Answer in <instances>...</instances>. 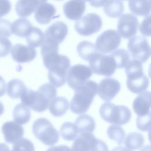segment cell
I'll return each instance as SVG.
<instances>
[{
	"label": "cell",
	"instance_id": "cell-42",
	"mask_svg": "<svg viewBox=\"0 0 151 151\" xmlns=\"http://www.w3.org/2000/svg\"><path fill=\"white\" fill-rule=\"evenodd\" d=\"M46 151H73L72 149L66 145L52 146L48 148Z\"/></svg>",
	"mask_w": 151,
	"mask_h": 151
},
{
	"label": "cell",
	"instance_id": "cell-21",
	"mask_svg": "<svg viewBox=\"0 0 151 151\" xmlns=\"http://www.w3.org/2000/svg\"><path fill=\"white\" fill-rule=\"evenodd\" d=\"M47 0H18L15 5L17 15L22 18L31 15L38 6Z\"/></svg>",
	"mask_w": 151,
	"mask_h": 151
},
{
	"label": "cell",
	"instance_id": "cell-8",
	"mask_svg": "<svg viewBox=\"0 0 151 151\" xmlns=\"http://www.w3.org/2000/svg\"><path fill=\"white\" fill-rule=\"evenodd\" d=\"M101 26V17L97 14L90 13L77 20L74 24V28L78 34L89 36L99 32Z\"/></svg>",
	"mask_w": 151,
	"mask_h": 151
},
{
	"label": "cell",
	"instance_id": "cell-35",
	"mask_svg": "<svg viewBox=\"0 0 151 151\" xmlns=\"http://www.w3.org/2000/svg\"><path fill=\"white\" fill-rule=\"evenodd\" d=\"M12 151H35V148L31 141L21 138L14 143Z\"/></svg>",
	"mask_w": 151,
	"mask_h": 151
},
{
	"label": "cell",
	"instance_id": "cell-7",
	"mask_svg": "<svg viewBox=\"0 0 151 151\" xmlns=\"http://www.w3.org/2000/svg\"><path fill=\"white\" fill-rule=\"evenodd\" d=\"M88 62L92 73L97 75L110 76L117 68L115 60L110 54L105 55L99 52Z\"/></svg>",
	"mask_w": 151,
	"mask_h": 151
},
{
	"label": "cell",
	"instance_id": "cell-37",
	"mask_svg": "<svg viewBox=\"0 0 151 151\" xmlns=\"http://www.w3.org/2000/svg\"><path fill=\"white\" fill-rule=\"evenodd\" d=\"M11 23L5 19H0V37L8 38L11 35Z\"/></svg>",
	"mask_w": 151,
	"mask_h": 151
},
{
	"label": "cell",
	"instance_id": "cell-29",
	"mask_svg": "<svg viewBox=\"0 0 151 151\" xmlns=\"http://www.w3.org/2000/svg\"><path fill=\"white\" fill-rule=\"evenodd\" d=\"M145 139L143 136L138 132L129 133L124 139L126 148L130 150H136L143 145Z\"/></svg>",
	"mask_w": 151,
	"mask_h": 151
},
{
	"label": "cell",
	"instance_id": "cell-1",
	"mask_svg": "<svg viewBox=\"0 0 151 151\" xmlns=\"http://www.w3.org/2000/svg\"><path fill=\"white\" fill-rule=\"evenodd\" d=\"M44 66L48 69L50 82L56 87L63 86L67 80V71L70 67L68 57L58 54V50L41 52Z\"/></svg>",
	"mask_w": 151,
	"mask_h": 151
},
{
	"label": "cell",
	"instance_id": "cell-31",
	"mask_svg": "<svg viewBox=\"0 0 151 151\" xmlns=\"http://www.w3.org/2000/svg\"><path fill=\"white\" fill-rule=\"evenodd\" d=\"M13 118L15 122L20 124H26L31 118L30 110L22 103L18 104L13 110Z\"/></svg>",
	"mask_w": 151,
	"mask_h": 151
},
{
	"label": "cell",
	"instance_id": "cell-46",
	"mask_svg": "<svg viewBox=\"0 0 151 151\" xmlns=\"http://www.w3.org/2000/svg\"><path fill=\"white\" fill-rule=\"evenodd\" d=\"M111 151H132V150H129L128 149L125 148L122 146H119V147H116L113 149Z\"/></svg>",
	"mask_w": 151,
	"mask_h": 151
},
{
	"label": "cell",
	"instance_id": "cell-47",
	"mask_svg": "<svg viewBox=\"0 0 151 151\" xmlns=\"http://www.w3.org/2000/svg\"><path fill=\"white\" fill-rule=\"evenodd\" d=\"M140 151H150V145L145 146Z\"/></svg>",
	"mask_w": 151,
	"mask_h": 151
},
{
	"label": "cell",
	"instance_id": "cell-30",
	"mask_svg": "<svg viewBox=\"0 0 151 151\" xmlns=\"http://www.w3.org/2000/svg\"><path fill=\"white\" fill-rule=\"evenodd\" d=\"M44 38L42 31L39 28L32 27L26 36L27 42L32 48L39 47L41 45Z\"/></svg>",
	"mask_w": 151,
	"mask_h": 151
},
{
	"label": "cell",
	"instance_id": "cell-41",
	"mask_svg": "<svg viewBox=\"0 0 151 151\" xmlns=\"http://www.w3.org/2000/svg\"><path fill=\"white\" fill-rule=\"evenodd\" d=\"M91 151H109V149L104 142L97 139L94 146Z\"/></svg>",
	"mask_w": 151,
	"mask_h": 151
},
{
	"label": "cell",
	"instance_id": "cell-34",
	"mask_svg": "<svg viewBox=\"0 0 151 151\" xmlns=\"http://www.w3.org/2000/svg\"><path fill=\"white\" fill-rule=\"evenodd\" d=\"M110 55L113 57L117 65V68L125 67L130 61V55L124 49H118L111 52Z\"/></svg>",
	"mask_w": 151,
	"mask_h": 151
},
{
	"label": "cell",
	"instance_id": "cell-12",
	"mask_svg": "<svg viewBox=\"0 0 151 151\" xmlns=\"http://www.w3.org/2000/svg\"><path fill=\"white\" fill-rule=\"evenodd\" d=\"M139 21L137 18L131 14H123L119 19L117 32L124 39L134 37L137 31Z\"/></svg>",
	"mask_w": 151,
	"mask_h": 151
},
{
	"label": "cell",
	"instance_id": "cell-39",
	"mask_svg": "<svg viewBox=\"0 0 151 151\" xmlns=\"http://www.w3.org/2000/svg\"><path fill=\"white\" fill-rule=\"evenodd\" d=\"M150 116L144 117H137L136 126L141 131H147L150 129Z\"/></svg>",
	"mask_w": 151,
	"mask_h": 151
},
{
	"label": "cell",
	"instance_id": "cell-33",
	"mask_svg": "<svg viewBox=\"0 0 151 151\" xmlns=\"http://www.w3.org/2000/svg\"><path fill=\"white\" fill-rule=\"evenodd\" d=\"M108 137L112 140L120 145L124 143L125 137V132L123 128L119 125L113 124L110 126L107 130Z\"/></svg>",
	"mask_w": 151,
	"mask_h": 151
},
{
	"label": "cell",
	"instance_id": "cell-26",
	"mask_svg": "<svg viewBox=\"0 0 151 151\" xmlns=\"http://www.w3.org/2000/svg\"><path fill=\"white\" fill-rule=\"evenodd\" d=\"M6 93L8 96L15 99L20 98L21 96L27 89L22 81L19 79H12L10 80L6 86Z\"/></svg>",
	"mask_w": 151,
	"mask_h": 151
},
{
	"label": "cell",
	"instance_id": "cell-13",
	"mask_svg": "<svg viewBox=\"0 0 151 151\" xmlns=\"http://www.w3.org/2000/svg\"><path fill=\"white\" fill-rule=\"evenodd\" d=\"M120 87V84L117 80L106 77L101 80L97 85V93L102 100L109 101L119 93Z\"/></svg>",
	"mask_w": 151,
	"mask_h": 151
},
{
	"label": "cell",
	"instance_id": "cell-14",
	"mask_svg": "<svg viewBox=\"0 0 151 151\" xmlns=\"http://www.w3.org/2000/svg\"><path fill=\"white\" fill-rule=\"evenodd\" d=\"M68 34V27L63 21H57L51 24L45 31V40L57 44H61Z\"/></svg>",
	"mask_w": 151,
	"mask_h": 151
},
{
	"label": "cell",
	"instance_id": "cell-51",
	"mask_svg": "<svg viewBox=\"0 0 151 151\" xmlns=\"http://www.w3.org/2000/svg\"><path fill=\"white\" fill-rule=\"evenodd\" d=\"M123 1H127V0H123Z\"/></svg>",
	"mask_w": 151,
	"mask_h": 151
},
{
	"label": "cell",
	"instance_id": "cell-50",
	"mask_svg": "<svg viewBox=\"0 0 151 151\" xmlns=\"http://www.w3.org/2000/svg\"><path fill=\"white\" fill-rule=\"evenodd\" d=\"M56 1H62V0H56Z\"/></svg>",
	"mask_w": 151,
	"mask_h": 151
},
{
	"label": "cell",
	"instance_id": "cell-15",
	"mask_svg": "<svg viewBox=\"0 0 151 151\" xmlns=\"http://www.w3.org/2000/svg\"><path fill=\"white\" fill-rule=\"evenodd\" d=\"M11 54L12 59L19 63L32 61L37 55L36 50L29 45L17 44L12 47Z\"/></svg>",
	"mask_w": 151,
	"mask_h": 151
},
{
	"label": "cell",
	"instance_id": "cell-45",
	"mask_svg": "<svg viewBox=\"0 0 151 151\" xmlns=\"http://www.w3.org/2000/svg\"><path fill=\"white\" fill-rule=\"evenodd\" d=\"M0 151H11L9 147L5 143H0Z\"/></svg>",
	"mask_w": 151,
	"mask_h": 151
},
{
	"label": "cell",
	"instance_id": "cell-17",
	"mask_svg": "<svg viewBox=\"0 0 151 151\" xmlns=\"http://www.w3.org/2000/svg\"><path fill=\"white\" fill-rule=\"evenodd\" d=\"M1 130L5 140L9 143H14L21 139L24 133L22 126L14 121L5 122L2 125Z\"/></svg>",
	"mask_w": 151,
	"mask_h": 151
},
{
	"label": "cell",
	"instance_id": "cell-5",
	"mask_svg": "<svg viewBox=\"0 0 151 151\" xmlns=\"http://www.w3.org/2000/svg\"><path fill=\"white\" fill-rule=\"evenodd\" d=\"M101 117L106 122L116 125H123L131 118V111L126 106L115 105L109 101L103 103L100 109Z\"/></svg>",
	"mask_w": 151,
	"mask_h": 151
},
{
	"label": "cell",
	"instance_id": "cell-19",
	"mask_svg": "<svg viewBox=\"0 0 151 151\" xmlns=\"http://www.w3.org/2000/svg\"><path fill=\"white\" fill-rule=\"evenodd\" d=\"M56 9L55 6L48 2H44L40 4L35 12V18L37 22L40 24H47L56 17Z\"/></svg>",
	"mask_w": 151,
	"mask_h": 151
},
{
	"label": "cell",
	"instance_id": "cell-3",
	"mask_svg": "<svg viewBox=\"0 0 151 151\" xmlns=\"http://www.w3.org/2000/svg\"><path fill=\"white\" fill-rule=\"evenodd\" d=\"M97 84L93 80H87L75 90L70 103V110L75 114L86 113L97 93Z\"/></svg>",
	"mask_w": 151,
	"mask_h": 151
},
{
	"label": "cell",
	"instance_id": "cell-16",
	"mask_svg": "<svg viewBox=\"0 0 151 151\" xmlns=\"http://www.w3.org/2000/svg\"><path fill=\"white\" fill-rule=\"evenodd\" d=\"M150 92L141 93L133 102V109L137 117H144L150 116Z\"/></svg>",
	"mask_w": 151,
	"mask_h": 151
},
{
	"label": "cell",
	"instance_id": "cell-40",
	"mask_svg": "<svg viewBox=\"0 0 151 151\" xmlns=\"http://www.w3.org/2000/svg\"><path fill=\"white\" fill-rule=\"evenodd\" d=\"M11 9V4L9 0H0V18L8 14Z\"/></svg>",
	"mask_w": 151,
	"mask_h": 151
},
{
	"label": "cell",
	"instance_id": "cell-48",
	"mask_svg": "<svg viewBox=\"0 0 151 151\" xmlns=\"http://www.w3.org/2000/svg\"><path fill=\"white\" fill-rule=\"evenodd\" d=\"M4 111V106H3L2 103L0 101V116H1V115L3 114Z\"/></svg>",
	"mask_w": 151,
	"mask_h": 151
},
{
	"label": "cell",
	"instance_id": "cell-43",
	"mask_svg": "<svg viewBox=\"0 0 151 151\" xmlns=\"http://www.w3.org/2000/svg\"><path fill=\"white\" fill-rule=\"evenodd\" d=\"M108 0H90L89 4L93 7L99 8L105 5Z\"/></svg>",
	"mask_w": 151,
	"mask_h": 151
},
{
	"label": "cell",
	"instance_id": "cell-22",
	"mask_svg": "<svg viewBox=\"0 0 151 151\" xmlns=\"http://www.w3.org/2000/svg\"><path fill=\"white\" fill-rule=\"evenodd\" d=\"M50 113L55 117H61L67 111L69 103L67 99L63 97H55L50 101L49 106Z\"/></svg>",
	"mask_w": 151,
	"mask_h": 151
},
{
	"label": "cell",
	"instance_id": "cell-6",
	"mask_svg": "<svg viewBox=\"0 0 151 151\" xmlns=\"http://www.w3.org/2000/svg\"><path fill=\"white\" fill-rule=\"evenodd\" d=\"M32 129L35 137L45 145L52 146L58 141V132L46 118L37 119L33 123Z\"/></svg>",
	"mask_w": 151,
	"mask_h": 151
},
{
	"label": "cell",
	"instance_id": "cell-28",
	"mask_svg": "<svg viewBox=\"0 0 151 151\" xmlns=\"http://www.w3.org/2000/svg\"><path fill=\"white\" fill-rule=\"evenodd\" d=\"M77 52L82 59L87 61L99 52L95 45L88 41H83L78 43L77 46Z\"/></svg>",
	"mask_w": 151,
	"mask_h": 151
},
{
	"label": "cell",
	"instance_id": "cell-27",
	"mask_svg": "<svg viewBox=\"0 0 151 151\" xmlns=\"http://www.w3.org/2000/svg\"><path fill=\"white\" fill-rule=\"evenodd\" d=\"M124 9L121 0H108L103 7V11L109 17L118 18L123 14Z\"/></svg>",
	"mask_w": 151,
	"mask_h": 151
},
{
	"label": "cell",
	"instance_id": "cell-2",
	"mask_svg": "<svg viewBox=\"0 0 151 151\" xmlns=\"http://www.w3.org/2000/svg\"><path fill=\"white\" fill-rule=\"evenodd\" d=\"M57 94V89L51 83L41 85L37 91L27 89L21 96L22 104L37 112L45 111L51 100Z\"/></svg>",
	"mask_w": 151,
	"mask_h": 151
},
{
	"label": "cell",
	"instance_id": "cell-10",
	"mask_svg": "<svg viewBox=\"0 0 151 151\" xmlns=\"http://www.w3.org/2000/svg\"><path fill=\"white\" fill-rule=\"evenodd\" d=\"M127 48L131 57L141 63H145L150 55L148 41L142 36L137 35L130 38L127 43Z\"/></svg>",
	"mask_w": 151,
	"mask_h": 151
},
{
	"label": "cell",
	"instance_id": "cell-36",
	"mask_svg": "<svg viewBox=\"0 0 151 151\" xmlns=\"http://www.w3.org/2000/svg\"><path fill=\"white\" fill-rule=\"evenodd\" d=\"M12 44L11 41L5 37H0V57L8 55L11 51Z\"/></svg>",
	"mask_w": 151,
	"mask_h": 151
},
{
	"label": "cell",
	"instance_id": "cell-38",
	"mask_svg": "<svg viewBox=\"0 0 151 151\" xmlns=\"http://www.w3.org/2000/svg\"><path fill=\"white\" fill-rule=\"evenodd\" d=\"M140 33L146 37L150 35V16L147 15L144 18L139 26Z\"/></svg>",
	"mask_w": 151,
	"mask_h": 151
},
{
	"label": "cell",
	"instance_id": "cell-25",
	"mask_svg": "<svg viewBox=\"0 0 151 151\" xmlns=\"http://www.w3.org/2000/svg\"><path fill=\"white\" fill-rule=\"evenodd\" d=\"M78 133H92L96 127L95 121L93 118L88 114H82L79 116L75 120Z\"/></svg>",
	"mask_w": 151,
	"mask_h": 151
},
{
	"label": "cell",
	"instance_id": "cell-11",
	"mask_svg": "<svg viewBox=\"0 0 151 151\" xmlns=\"http://www.w3.org/2000/svg\"><path fill=\"white\" fill-rule=\"evenodd\" d=\"M92 74L89 67L80 64H76L70 67L67 71V83L72 89L76 90L87 81Z\"/></svg>",
	"mask_w": 151,
	"mask_h": 151
},
{
	"label": "cell",
	"instance_id": "cell-24",
	"mask_svg": "<svg viewBox=\"0 0 151 151\" xmlns=\"http://www.w3.org/2000/svg\"><path fill=\"white\" fill-rule=\"evenodd\" d=\"M32 27L29 20L21 18L14 21L11 25V33L19 37H26Z\"/></svg>",
	"mask_w": 151,
	"mask_h": 151
},
{
	"label": "cell",
	"instance_id": "cell-32",
	"mask_svg": "<svg viewBox=\"0 0 151 151\" xmlns=\"http://www.w3.org/2000/svg\"><path fill=\"white\" fill-rule=\"evenodd\" d=\"M78 130L75 123L66 122L63 123L60 127L61 136L65 140H74L78 136Z\"/></svg>",
	"mask_w": 151,
	"mask_h": 151
},
{
	"label": "cell",
	"instance_id": "cell-4",
	"mask_svg": "<svg viewBox=\"0 0 151 151\" xmlns=\"http://www.w3.org/2000/svg\"><path fill=\"white\" fill-rule=\"evenodd\" d=\"M125 73L126 85L131 92L139 94L147 88L149 81L144 74L142 64L139 60L133 59L129 61L125 66Z\"/></svg>",
	"mask_w": 151,
	"mask_h": 151
},
{
	"label": "cell",
	"instance_id": "cell-18",
	"mask_svg": "<svg viewBox=\"0 0 151 151\" xmlns=\"http://www.w3.org/2000/svg\"><path fill=\"white\" fill-rule=\"evenodd\" d=\"M85 10L86 2L83 0H69L63 5L65 16L71 20L79 19Z\"/></svg>",
	"mask_w": 151,
	"mask_h": 151
},
{
	"label": "cell",
	"instance_id": "cell-9",
	"mask_svg": "<svg viewBox=\"0 0 151 151\" xmlns=\"http://www.w3.org/2000/svg\"><path fill=\"white\" fill-rule=\"evenodd\" d=\"M121 42V38L114 29H107L98 36L96 41V48L101 54H107L116 50Z\"/></svg>",
	"mask_w": 151,
	"mask_h": 151
},
{
	"label": "cell",
	"instance_id": "cell-44",
	"mask_svg": "<svg viewBox=\"0 0 151 151\" xmlns=\"http://www.w3.org/2000/svg\"><path fill=\"white\" fill-rule=\"evenodd\" d=\"M6 83L4 78L0 76V97L4 96L6 92Z\"/></svg>",
	"mask_w": 151,
	"mask_h": 151
},
{
	"label": "cell",
	"instance_id": "cell-49",
	"mask_svg": "<svg viewBox=\"0 0 151 151\" xmlns=\"http://www.w3.org/2000/svg\"><path fill=\"white\" fill-rule=\"evenodd\" d=\"M83 1H85V2H86V1H88V2H89V1H90V0H83Z\"/></svg>",
	"mask_w": 151,
	"mask_h": 151
},
{
	"label": "cell",
	"instance_id": "cell-20",
	"mask_svg": "<svg viewBox=\"0 0 151 151\" xmlns=\"http://www.w3.org/2000/svg\"><path fill=\"white\" fill-rule=\"evenodd\" d=\"M97 139L91 133H80L74 139L71 149L73 151H91Z\"/></svg>",
	"mask_w": 151,
	"mask_h": 151
},
{
	"label": "cell",
	"instance_id": "cell-23",
	"mask_svg": "<svg viewBox=\"0 0 151 151\" xmlns=\"http://www.w3.org/2000/svg\"><path fill=\"white\" fill-rule=\"evenodd\" d=\"M128 5L133 14L145 17L150 15V0H129Z\"/></svg>",
	"mask_w": 151,
	"mask_h": 151
}]
</instances>
